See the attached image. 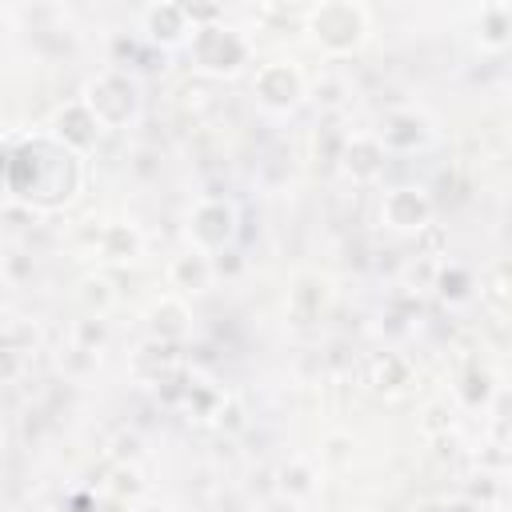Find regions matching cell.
Wrapping results in <instances>:
<instances>
[{"label": "cell", "mask_w": 512, "mask_h": 512, "mask_svg": "<svg viewBox=\"0 0 512 512\" xmlns=\"http://www.w3.org/2000/svg\"><path fill=\"white\" fill-rule=\"evenodd\" d=\"M148 332H152V340H160L168 348H176L180 340H188V332H192V308H188V300L176 296V292L160 296L148 308Z\"/></svg>", "instance_id": "5bb4252c"}, {"label": "cell", "mask_w": 512, "mask_h": 512, "mask_svg": "<svg viewBox=\"0 0 512 512\" xmlns=\"http://www.w3.org/2000/svg\"><path fill=\"white\" fill-rule=\"evenodd\" d=\"M96 120L104 124V132H120V128H132L144 112V92H140V80L124 68H104L96 72L88 84H84V96H80Z\"/></svg>", "instance_id": "3957f363"}, {"label": "cell", "mask_w": 512, "mask_h": 512, "mask_svg": "<svg viewBox=\"0 0 512 512\" xmlns=\"http://www.w3.org/2000/svg\"><path fill=\"white\" fill-rule=\"evenodd\" d=\"M76 300H80V308H84L88 316H104V312L112 308L116 292H112V284H108L104 272H88V276L76 284Z\"/></svg>", "instance_id": "44dd1931"}, {"label": "cell", "mask_w": 512, "mask_h": 512, "mask_svg": "<svg viewBox=\"0 0 512 512\" xmlns=\"http://www.w3.org/2000/svg\"><path fill=\"white\" fill-rule=\"evenodd\" d=\"M440 244H444V232H440L436 224H428V228L416 236V248H420L424 256H440Z\"/></svg>", "instance_id": "d4e9b609"}, {"label": "cell", "mask_w": 512, "mask_h": 512, "mask_svg": "<svg viewBox=\"0 0 512 512\" xmlns=\"http://www.w3.org/2000/svg\"><path fill=\"white\" fill-rule=\"evenodd\" d=\"M476 288H480V300H484L492 312H508V308H512V264H508V260L488 264Z\"/></svg>", "instance_id": "d6986e66"}, {"label": "cell", "mask_w": 512, "mask_h": 512, "mask_svg": "<svg viewBox=\"0 0 512 512\" xmlns=\"http://www.w3.org/2000/svg\"><path fill=\"white\" fill-rule=\"evenodd\" d=\"M40 340H44V332H40L36 320H28V316H8L4 320V376H8V384L16 380L20 360H32L40 352Z\"/></svg>", "instance_id": "9a60e30c"}, {"label": "cell", "mask_w": 512, "mask_h": 512, "mask_svg": "<svg viewBox=\"0 0 512 512\" xmlns=\"http://www.w3.org/2000/svg\"><path fill=\"white\" fill-rule=\"evenodd\" d=\"M92 252L108 264H132L140 256V232L132 224H104L92 232Z\"/></svg>", "instance_id": "e0dca14e"}, {"label": "cell", "mask_w": 512, "mask_h": 512, "mask_svg": "<svg viewBox=\"0 0 512 512\" xmlns=\"http://www.w3.org/2000/svg\"><path fill=\"white\" fill-rule=\"evenodd\" d=\"M140 28H144L148 44H156V48H180L196 32V24L188 16V4H152V8H144Z\"/></svg>", "instance_id": "30bf717a"}, {"label": "cell", "mask_w": 512, "mask_h": 512, "mask_svg": "<svg viewBox=\"0 0 512 512\" xmlns=\"http://www.w3.org/2000/svg\"><path fill=\"white\" fill-rule=\"evenodd\" d=\"M104 340H108L104 316H84V320H76V344H80V352H96Z\"/></svg>", "instance_id": "603a6c76"}, {"label": "cell", "mask_w": 512, "mask_h": 512, "mask_svg": "<svg viewBox=\"0 0 512 512\" xmlns=\"http://www.w3.org/2000/svg\"><path fill=\"white\" fill-rule=\"evenodd\" d=\"M384 160H388V148L380 144L376 132H352L340 148V172L356 184H372L384 172Z\"/></svg>", "instance_id": "8fae6325"}, {"label": "cell", "mask_w": 512, "mask_h": 512, "mask_svg": "<svg viewBox=\"0 0 512 512\" xmlns=\"http://www.w3.org/2000/svg\"><path fill=\"white\" fill-rule=\"evenodd\" d=\"M380 220L392 228V232H412L420 236L428 224H432V200L424 188L416 184H396L380 196Z\"/></svg>", "instance_id": "ba28073f"}, {"label": "cell", "mask_w": 512, "mask_h": 512, "mask_svg": "<svg viewBox=\"0 0 512 512\" xmlns=\"http://www.w3.org/2000/svg\"><path fill=\"white\" fill-rule=\"evenodd\" d=\"M304 92H308L304 72L292 60H264L252 76V96L268 112H292L304 100Z\"/></svg>", "instance_id": "8992f818"}, {"label": "cell", "mask_w": 512, "mask_h": 512, "mask_svg": "<svg viewBox=\"0 0 512 512\" xmlns=\"http://www.w3.org/2000/svg\"><path fill=\"white\" fill-rule=\"evenodd\" d=\"M184 48H188L192 68H196V72H204V76H216V80L236 76V72L252 60V44L244 40V32L228 28L224 20L200 24Z\"/></svg>", "instance_id": "277c9868"}, {"label": "cell", "mask_w": 512, "mask_h": 512, "mask_svg": "<svg viewBox=\"0 0 512 512\" xmlns=\"http://www.w3.org/2000/svg\"><path fill=\"white\" fill-rule=\"evenodd\" d=\"M476 40L488 52L512 48V4H484L476 12Z\"/></svg>", "instance_id": "ac0fdd59"}, {"label": "cell", "mask_w": 512, "mask_h": 512, "mask_svg": "<svg viewBox=\"0 0 512 512\" xmlns=\"http://www.w3.org/2000/svg\"><path fill=\"white\" fill-rule=\"evenodd\" d=\"M432 288H436V292H440L448 304H464V300L472 296L476 280H472V272H468L464 264H440V268H436Z\"/></svg>", "instance_id": "ffe728a7"}, {"label": "cell", "mask_w": 512, "mask_h": 512, "mask_svg": "<svg viewBox=\"0 0 512 512\" xmlns=\"http://www.w3.org/2000/svg\"><path fill=\"white\" fill-rule=\"evenodd\" d=\"M48 132H52L60 144H68L72 152L88 156V152L100 144L104 124L96 120V112H92L84 100H68V104H60V108H56V116H52Z\"/></svg>", "instance_id": "9c48e42d"}, {"label": "cell", "mask_w": 512, "mask_h": 512, "mask_svg": "<svg viewBox=\"0 0 512 512\" xmlns=\"http://www.w3.org/2000/svg\"><path fill=\"white\" fill-rule=\"evenodd\" d=\"M376 136H380V144H384L388 152H400V156L420 152V148L432 144V128H428V120H424L420 112H408V108L388 112V116L380 120Z\"/></svg>", "instance_id": "7c38bea8"}, {"label": "cell", "mask_w": 512, "mask_h": 512, "mask_svg": "<svg viewBox=\"0 0 512 512\" xmlns=\"http://www.w3.org/2000/svg\"><path fill=\"white\" fill-rule=\"evenodd\" d=\"M304 32L312 36V44L328 56H352L364 48L368 32H372V16L364 4L352 0H328V4H312L304 8Z\"/></svg>", "instance_id": "7a4b0ae2"}, {"label": "cell", "mask_w": 512, "mask_h": 512, "mask_svg": "<svg viewBox=\"0 0 512 512\" xmlns=\"http://www.w3.org/2000/svg\"><path fill=\"white\" fill-rule=\"evenodd\" d=\"M236 228H240V216H236V204L224 200V196H204L192 204L188 212V240L192 248L200 252H220L236 240Z\"/></svg>", "instance_id": "5b68a950"}, {"label": "cell", "mask_w": 512, "mask_h": 512, "mask_svg": "<svg viewBox=\"0 0 512 512\" xmlns=\"http://www.w3.org/2000/svg\"><path fill=\"white\" fill-rule=\"evenodd\" d=\"M452 428V408L440 400V404H428L424 408V420H420V432L424 436H436V432H448Z\"/></svg>", "instance_id": "cb8c5ba5"}, {"label": "cell", "mask_w": 512, "mask_h": 512, "mask_svg": "<svg viewBox=\"0 0 512 512\" xmlns=\"http://www.w3.org/2000/svg\"><path fill=\"white\" fill-rule=\"evenodd\" d=\"M216 260H212V252H200V248H188V252H180V256H172L168 260V284L176 288V296H200V292H208L212 288V280H216Z\"/></svg>", "instance_id": "4fadbf2b"}, {"label": "cell", "mask_w": 512, "mask_h": 512, "mask_svg": "<svg viewBox=\"0 0 512 512\" xmlns=\"http://www.w3.org/2000/svg\"><path fill=\"white\" fill-rule=\"evenodd\" d=\"M280 488H284L288 496H308V492L316 488V472H312L304 460H288V464L280 468Z\"/></svg>", "instance_id": "7402d4cb"}, {"label": "cell", "mask_w": 512, "mask_h": 512, "mask_svg": "<svg viewBox=\"0 0 512 512\" xmlns=\"http://www.w3.org/2000/svg\"><path fill=\"white\" fill-rule=\"evenodd\" d=\"M136 512H172V508H160V504H144V508H136Z\"/></svg>", "instance_id": "484cf974"}, {"label": "cell", "mask_w": 512, "mask_h": 512, "mask_svg": "<svg viewBox=\"0 0 512 512\" xmlns=\"http://www.w3.org/2000/svg\"><path fill=\"white\" fill-rule=\"evenodd\" d=\"M84 156L60 144L48 128L28 132L24 140L8 136V164H4V184L8 200L24 204L28 212H56L76 200L80 180H84Z\"/></svg>", "instance_id": "6da1fadb"}, {"label": "cell", "mask_w": 512, "mask_h": 512, "mask_svg": "<svg viewBox=\"0 0 512 512\" xmlns=\"http://www.w3.org/2000/svg\"><path fill=\"white\" fill-rule=\"evenodd\" d=\"M332 280L324 272H296L292 284H288V300H284V312L296 328H312L328 316L332 308Z\"/></svg>", "instance_id": "52a82bcc"}, {"label": "cell", "mask_w": 512, "mask_h": 512, "mask_svg": "<svg viewBox=\"0 0 512 512\" xmlns=\"http://www.w3.org/2000/svg\"><path fill=\"white\" fill-rule=\"evenodd\" d=\"M364 384L380 396H400L412 384V364L400 352H372L364 360Z\"/></svg>", "instance_id": "2e32d148"}]
</instances>
